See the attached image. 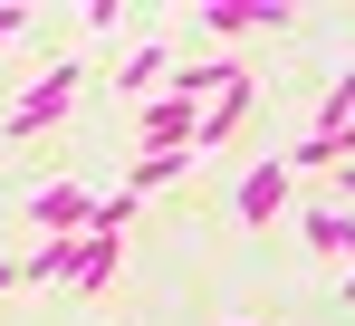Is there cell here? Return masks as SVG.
Here are the masks:
<instances>
[{"label":"cell","instance_id":"cell-12","mask_svg":"<svg viewBox=\"0 0 355 326\" xmlns=\"http://www.w3.org/2000/svg\"><path fill=\"white\" fill-rule=\"evenodd\" d=\"M346 298H355V269H346Z\"/></svg>","mask_w":355,"mask_h":326},{"label":"cell","instance_id":"cell-7","mask_svg":"<svg viewBox=\"0 0 355 326\" xmlns=\"http://www.w3.org/2000/svg\"><path fill=\"white\" fill-rule=\"evenodd\" d=\"M297 240H307L317 259H346L355 269V212H297Z\"/></svg>","mask_w":355,"mask_h":326},{"label":"cell","instance_id":"cell-5","mask_svg":"<svg viewBox=\"0 0 355 326\" xmlns=\"http://www.w3.org/2000/svg\"><path fill=\"white\" fill-rule=\"evenodd\" d=\"M240 77V58H173V77H164V96H182V106H202V96H221Z\"/></svg>","mask_w":355,"mask_h":326},{"label":"cell","instance_id":"cell-10","mask_svg":"<svg viewBox=\"0 0 355 326\" xmlns=\"http://www.w3.org/2000/svg\"><path fill=\"white\" fill-rule=\"evenodd\" d=\"M19 29H29V10H19V0H0V49H10Z\"/></svg>","mask_w":355,"mask_h":326},{"label":"cell","instance_id":"cell-4","mask_svg":"<svg viewBox=\"0 0 355 326\" xmlns=\"http://www.w3.org/2000/svg\"><path fill=\"white\" fill-rule=\"evenodd\" d=\"M288 202H297V173H288V163H250V173H240V202H231V212L250 221V230H269Z\"/></svg>","mask_w":355,"mask_h":326},{"label":"cell","instance_id":"cell-3","mask_svg":"<svg viewBox=\"0 0 355 326\" xmlns=\"http://www.w3.org/2000/svg\"><path fill=\"white\" fill-rule=\"evenodd\" d=\"M19 212L39 221V240H77V230L96 221V192H87V182H39Z\"/></svg>","mask_w":355,"mask_h":326},{"label":"cell","instance_id":"cell-9","mask_svg":"<svg viewBox=\"0 0 355 326\" xmlns=\"http://www.w3.org/2000/svg\"><path fill=\"white\" fill-rule=\"evenodd\" d=\"M164 77H173V49H135L116 87H125V96H164Z\"/></svg>","mask_w":355,"mask_h":326},{"label":"cell","instance_id":"cell-11","mask_svg":"<svg viewBox=\"0 0 355 326\" xmlns=\"http://www.w3.org/2000/svg\"><path fill=\"white\" fill-rule=\"evenodd\" d=\"M336 173H346V202H355V163H336Z\"/></svg>","mask_w":355,"mask_h":326},{"label":"cell","instance_id":"cell-1","mask_svg":"<svg viewBox=\"0 0 355 326\" xmlns=\"http://www.w3.org/2000/svg\"><path fill=\"white\" fill-rule=\"evenodd\" d=\"M67 106H77V58H58V67H49V77H39V87L19 96V106L0 115V135H10V144H29V135L67 125Z\"/></svg>","mask_w":355,"mask_h":326},{"label":"cell","instance_id":"cell-6","mask_svg":"<svg viewBox=\"0 0 355 326\" xmlns=\"http://www.w3.org/2000/svg\"><path fill=\"white\" fill-rule=\"evenodd\" d=\"M250 96H259V87H250V77H231V87L211 96V115H202V135H192V154H211V144H231L240 125H250Z\"/></svg>","mask_w":355,"mask_h":326},{"label":"cell","instance_id":"cell-8","mask_svg":"<svg viewBox=\"0 0 355 326\" xmlns=\"http://www.w3.org/2000/svg\"><path fill=\"white\" fill-rule=\"evenodd\" d=\"M182 173H192V154H144L135 173H125V202H144V192H173Z\"/></svg>","mask_w":355,"mask_h":326},{"label":"cell","instance_id":"cell-2","mask_svg":"<svg viewBox=\"0 0 355 326\" xmlns=\"http://www.w3.org/2000/svg\"><path fill=\"white\" fill-rule=\"evenodd\" d=\"M192 135H202V106H182V96H144L135 106V144L144 154H192Z\"/></svg>","mask_w":355,"mask_h":326}]
</instances>
